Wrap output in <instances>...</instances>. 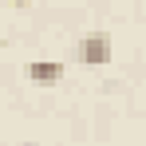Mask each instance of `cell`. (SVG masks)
Instances as JSON below:
<instances>
[{
  "instance_id": "cell-1",
  "label": "cell",
  "mask_w": 146,
  "mask_h": 146,
  "mask_svg": "<svg viewBox=\"0 0 146 146\" xmlns=\"http://www.w3.org/2000/svg\"><path fill=\"white\" fill-rule=\"evenodd\" d=\"M79 63H83V67L111 63V36H107V32H87V36L79 40Z\"/></svg>"
},
{
  "instance_id": "cell-2",
  "label": "cell",
  "mask_w": 146,
  "mask_h": 146,
  "mask_svg": "<svg viewBox=\"0 0 146 146\" xmlns=\"http://www.w3.org/2000/svg\"><path fill=\"white\" fill-rule=\"evenodd\" d=\"M24 75L32 83H55V79L63 75V63H55V59H32L24 67Z\"/></svg>"
}]
</instances>
